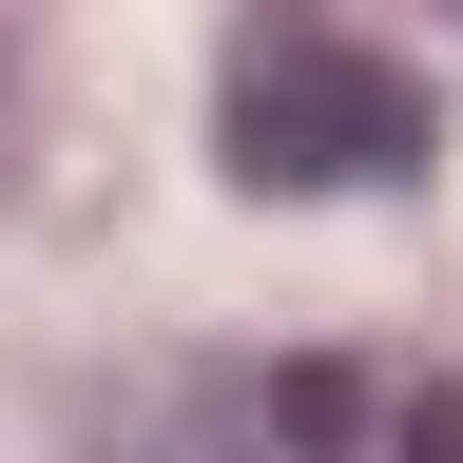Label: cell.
<instances>
[{"label": "cell", "instance_id": "obj_1", "mask_svg": "<svg viewBox=\"0 0 463 463\" xmlns=\"http://www.w3.org/2000/svg\"><path fill=\"white\" fill-rule=\"evenodd\" d=\"M425 155H444L425 78L347 20H251L213 58V174L232 194H405Z\"/></svg>", "mask_w": 463, "mask_h": 463}, {"label": "cell", "instance_id": "obj_2", "mask_svg": "<svg viewBox=\"0 0 463 463\" xmlns=\"http://www.w3.org/2000/svg\"><path fill=\"white\" fill-rule=\"evenodd\" d=\"M367 405H386V386L309 347V367H270V444H309V463H328V444H367Z\"/></svg>", "mask_w": 463, "mask_h": 463}, {"label": "cell", "instance_id": "obj_3", "mask_svg": "<svg viewBox=\"0 0 463 463\" xmlns=\"http://www.w3.org/2000/svg\"><path fill=\"white\" fill-rule=\"evenodd\" d=\"M0 116H20V39H0Z\"/></svg>", "mask_w": 463, "mask_h": 463}]
</instances>
